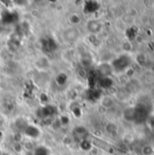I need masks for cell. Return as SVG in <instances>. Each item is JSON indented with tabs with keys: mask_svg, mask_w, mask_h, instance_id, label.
<instances>
[{
	"mask_svg": "<svg viewBox=\"0 0 154 155\" xmlns=\"http://www.w3.org/2000/svg\"><path fill=\"white\" fill-rule=\"evenodd\" d=\"M1 19L4 24H13L18 20V15L15 12L4 11L1 15Z\"/></svg>",
	"mask_w": 154,
	"mask_h": 155,
	"instance_id": "obj_1",
	"label": "cell"
},
{
	"mask_svg": "<svg viewBox=\"0 0 154 155\" xmlns=\"http://www.w3.org/2000/svg\"><path fill=\"white\" fill-rule=\"evenodd\" d=\"M56 81H57V83H58L60 85H63V84H64L65 82L67 81V76H66L64 74H60L57 76Z\"/></svg>",
	"mask_w": 154,
	"mask_h": 155,
	"instance_id": "obj_9",
	"label": "cell"
},
{
	"mask_svg": "<svg viewBox=\"0 0 154 155\" xmlns=\"http://www.w3.org/2000/svg\"><path fill=\"white\" fill-rule=\"evenodd\" d=\"M77 36H78V33H77V31L75 29L68 30L67 32H65V35H64L65 39H67L69 42H72V41L75 40Z\"/></svg>",
	"mask_w": 154,
	"mask_h": 155,
	"instance_id": "obj_5",
	"label": "cell"
},
{
	"mask_svg": "<svg viewBox=\"0 0 154 155\" xmlns=\"http://www.w3.org/2000/svg\"><path fill=\"white\" fill-rule=\"evenodd\" d=\"M129 60H127V58L126 57H124V56H123V57H121V58H119L118 60H116L114 63H113V65H114V67L116 68V69H123L124 67H126L128 64H129Z\"/></svg>",
	"mask_w": 154,
	"mask_h": 155,
	"instance_id": "obj_4",
	"label": "cell"
},
{
	"mask_svg": "<svg viewBox=\"0 0 154 155\" xmlns=\"http://www.w3.org/2000/svg\"><path fill=\"white\" fill-rule=\"evenodd\" d=\"M62 120H63V124H67L68 123V118H66V117H63L62 118Z\"/></svg>",
	"mask_w": 154,
	"mask_h": 155,
	"instance_id": "obj_15",
	"label": "cell"
},
{
	"mask_svg": "<svg viewBox=\"0 0 154 155\" xmlns=\"http://www.w3.org/2000/svg\"><path fill=\"white\" fill-rule=\"evenodd\" d=\"M88 28L91 32H97L100 29V25L97 22H90L88 25Z\"/></svg>",
	"mask_w": 154,
	"mask_h": 155,
	"instance_id": "obj_8",
	"label": "cell"
},
{
	"mask_svg": "<svg viewBox=\"0 0 154 155\" xmlns=\"http://www.w3.org/2000/svg\"><path fill=\"white\" fill-rule=\"evenodd\" d=\"M98 92L99 91L98 90H95V89L91 90L90 91V97L93 98V99H97L100 96V93H98Z\"/></svg>",
	"mask_w": 154,
	"mask_h": 155,
	"instance_id": "obj_12",
	"label": "cell"
},
{
	"mask_svg": "<svg viewBox=\"0 0 154 155\" xmlns=\"http://www.w3.org/2000/svg\"><path fill=\"white\" fill-rule=\"evenodd\" d=\"M1 138H2V134L0 133V139H1Z\"/></svg>",
	"mask_w": 154,
	"mask_h": 155,
	"instance_id": "obj_16",
	"label": "cell"
},
{
	"mask_svg": "<svg viewBox=\"0 0 154 155\" xmlns=\"http://www.w3.org/2000/svg\"><path fill=\"white\" fill-rule=\"evenodd\" d=\"M55 112H56V109L54 106L47 105L43 109V115L44 116H50V115H53Z\"/></svg>",
	"mask_w": 154,
	"mask_h": 155,
	"instance_id": "obj_7",
	"label": "cell"
},
{
	"mask_svg": "<svg viewBox=\"0 0 154 155\" xmlns=\"http://www.w3.org/2000/svg\"><path fill=\"white\" fill-rule=\"evenodd\" d=\"M98 8H99V5H98L96 2L89 1V2H86V3H85L84 11L85 13H93V12H95Z\"/></svg>",
	"mask_w": 154,
	"mask_h": 155,
	"instance_id": "obj_3",
	"label": "cell"
},
{
	"mask_svg": "<svg viewBox=\"0 0 154 155\" xmlns=\"http://www.w3.org/2000/svg\"><path fill=\"white\" fill-rule=\"evenodd\" d=\"M73 112H74V114L75 116H77V117L81 116V109H80L79 107H75V108L73 110Z\"/></svg>",
	"mask_w": 154,
	"mask_h": 155,
	"instance_id": "obj_14",
	"label": "cell"
},
{
	"mask_svg": "<svg viewBox=\"0 0 154 155\" xmlns=\"http://www.w3.org/2000/svg\"><path fill=\"white\" fill-rule=\"evenodd\" d=\"M25 134L30 136V137H37L38 134H39V131L37 130V128L34 127V126H28L25 128Z\"/></svg>",
	"mask_w": 154,
	"mask_h": 155,
	"instance_id": "obj_6",
	"label": "cell"
},
{
	"mask_svg": "<svg viewBox=\"0 0 154 155\" xmlns=\"http://www.w3.org/2000/svg\"><path fill=\"white\" fill-rule=\"evenodd\" d=\"M81 147H82V149H83V150L87 151V150H89V149L91 148V144L89 143V142L84 141V142L81 143Z\"/></svg>",
	"mask_w": 154,
	"mask_h": 155,
	"instance_id": "obj_13",
	"label": "cell"
},
{
	"mask_svg": "<svg viewBox=\"0 0 154 155\" xmlns=\"http://www.w3.org/2000/svg\"><path fill=\"white\" fill-rule=\"evenodd\" d=\"M34 155H48L47 150L44 147H39L35 150V154Z\"/></svg>",
	"mask_w": 154,
	"mask_h": 155,
	"instance_id": "obj_11",
	"label": "cell"
},
{
	"mask_svg": "<svg viewBox=\"0 0 154 155\" xmlns=\"http://www.w3.org/2000/svg\"><path fill=\"white\" fill-rule=\"evenodd\" d=\"M44 50L46 52H53L54 50H56L57 48V44L55 43V41L52 38H49L47 40H44Z\"/></svg>",
	"mask_w": 154,
	"mask_h": 155,
	"instance_id": "obj_2",
	"label": "cell"
},
{
	"mask_svg": "<svg viewBox=\"0 0 154 155\" xmlns=\"http://www.w3.org/2000/svg\"><path fill=\"white\" fill-rule=\"evenodd\" d=\"M100 84H101V85H102L103 87L107 88V87L111 86V84H112V81H111L109 78H103V79L101 80Z\"/></svg>",
	"mask_w": 154,
	"mask_h": 155,
	"instance_id": "obj_10",
	"label": "cell"
}]
</instances>
